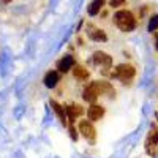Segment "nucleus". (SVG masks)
Wrapping results in <instances>:
<instances>
[{
  "label": "nucleus",
  "instance_id": "13",
  "mask_svg": "<svg viewBox=\"0 0 158 158\" xmlns=\"http://www.w3.org/2000/svg\"><path fill=\"white\" fill-rule=\"evenodd\" d=\"M87 33H89V38L94 40V41H106V40H108V36H106V33H104V30H100V29L90 27V30H89Z\"/></svg>",
  "mask_w": 158,
  "mask_h": 158
},
{
  "label": "nucleus",
  "instance_id": "14",
  "mask_svg": "<svg viewBox=\"0 0 158 158\" xmlns=\"http://www.w3.org/2000/svg\"><path fill=\"white\" fill-rule=\"evenodd\" d=\"M103 6H104V0H94V2L89 5L87 11H89V15H90V16H97Z\"/></svg>",
  "mask_w": 158,
  "mask_h": 158
},
{
  "label": "nucleus",
  "instance_id": "19",
  "mask_svg": "<svg viewBox=\"0 0 158 158\" xmlns=\"http://www.w3.org/2000/svg\"><path fill=\"white\" fill-rule=\"evenodd\" d=\"M155 142H158V133H156V136H155Z\"/></svg>",
  "mask_w": 158,
  "mask_h": 158
},
{
  "label": "nucleus",
  "instance_id": "1",
  "mask_svg": "<svg viewBox=\"0 0 158 158\" xmlns=\"http://www.w3.org/2000/svg\"><path fill=\"white\" fill-rule=\"evenodd\" d=\"M114 21L117 24V27L120 29L122 32H131V30H135V27H136V19L133 16V13H130L127 10L117 11L115 16H114Z\"/></svg>",
  "mask_w": 158,
  "mask_h": 158
},
{
  "label": "nucleus",
  "instance_id": "16",
  "mask_svg": "<svg viewBox=\"0 0 158 158\" xmlns=\"http://www.w3.org/2000/svg\"><path fill=\"white\" fill-rule=\"evenodd\" d=\"M123 3H125V0H111L109 5H111L112 8H118V6H122Z\"/></svg>",
  "mask_w": 158,
  "mask_h": 158
},
{
  "label": "nucleus",
  "instance_id": "12",
  "mask_svg": "<svg viewBox=\"0 0 158 158\" xmlns=\"http://www.w3.org/2000/svg\"><path fill=\"white\" fill-rule=\"evenodd\" d=\"M73 74L76 79H81V81H87L89 79V70L85 67H82V65H74L73 67Z\"/></svg>",
  "mask_w": 158,
  "mask_h": 158
},
{
  "label": "nucleus",
  "instance_id": "5",
  "mask_svg": "<svg viewBox=\"0 0 158 158\" xmlns=\"http://www.w3.org/2000/svg\"><path fill=\"white\" fill-rule=\"evenodd\" d=\"M94 62L97 65H100L101 68L104 70H109L112 67V59L111 56H108L106 52H103V51H97L95 54H94Z\"/></svg>",
  "mask_w": 158,
  "mask_h": 158
},
{
  "label": "nucleus",
  "instance_id": "4",
  "mask_svg": "<svg viewBox=\"0 0 158 158\" xmlns=\"http://www.w3.org/2000/svg\"><path fill=\"white\" fill-rule=\"evenodd\" d=\"M79 133H81L87 141L95 139V128H94V125H92V122L89 120V118L79 122Z\"/></svg>",
  "mask_w": 158,
  "mask_h": 158
},
{
  "label": "nucleus",
  "instance_id": "2",
  "mask_svg": "<svg viewBox=\"0 0 158 158\" xmlns=\"http://www.w3.org/2000/svg\"><path fill=\"white\" fill-rule=\"evenodd\" d=\"M135 74H136L135 67H131V65H128V63L117 65L115 70L112 71V77L118 79V81H122L123 84H127L128 81H131V79L135 77Z\"/></svg>",
  "mask_w": 158,
  "mask_h": 158
},
{
  "label": "nucleus",
  "instance_id": "18",
  "mask_svg": "<svg viewBox=\"0 0 158 158\" xmlns=\"http://www.w3.org/2000/svg\"><path fill=\"white\" fill-rule=\"evenodd\" d=\"M155 46H156V49H158V33H155Z\"/></svg>",
  "mask_w": 158,
  "mask_h": 158
},
{
  "label": "nucleus",
  "instance_id": "8",
  "mask_svg": "<svg viewBox=\"0 0 158 158\" xmlns=\"http://www.w3.org/2000/svg\"><path fill=\"white\" fill-rule=\"evenodd\" d=\"M43 82H44V85H46V87L54 89V87L60 82V73H59V71H56V70H49V71L44 74Z\"/></svg>",
  "mask_w": 158,
  "mask_h": 158
},
{
  "label": "nucleus",
  "instance_id": "10",
  "mask_svg": "<svg viewBox=\"0 0 158 158\" xmlns=\"http://www.w3.org/2000/svg\"><path fill=\"white\" fill-rule=\"evenodd\" d=\"M51 108H52V111L56 112V115L59 117V120H60L63 125H67L68 117H67V111L63 109L62 104H59V103H57V101H54V100H51Z\"/></svg>",
  "mask_w": 158,
  "mask_h": 158
},
{
  "label": "nucleus",
  "instance_id": "9",
  "mask_svg": "<svg viewBox=\"0 0 158 158\" xmlns=\"http://www.w3.org/2000/svg\"><path fill=\"white\" fill-rule=\"evenodd\" d=\"M65 111H67V117H68V122L70 123H73L76 118L79 115H82V112H84L82 106H79V104H70L68 108H65Z\"/></svg>",
  "mask_w": 158,
  "mask_h": 158
},
{
  "label": "nucleus",
  "instance_id": "3",
  "mask_svg": "<svg viewBox=\"0 0 158 158\" xmlns=\"http://www.w3.org/2000/svg\"><path fill=\"white\" fill-rule=\"evenodd\" d=\"M98 97H100V90H98V87H97V81H94L92 84H89V85L84 89V92H82V98H84V101H87V103H95Z\"/></svg>",
  "mask_w": 158,
  "mask_h": 158
},
{
  "label": "nucleus",
  "instance_id": "6",
  "mask_svg": "<svg viewBox=\"0 0 158 158\" xmlns=\"http://www.w3.org/2000/svg\"><path fill=\"white\" fill-rule=\"evenodd\" d=\"M76 65V60L73 56H63L59 62H57V70L60 73H68L70 70H73V67Z\"/></svg>",
  "mask_w": 158,
  "mask_h": 158
},
{
  "label": "nucleus",
  "instance_id": "11",
  "mask_svg": "<svg viewBox=\"0 0 158 158\" xmlns=\"http://www.w3.org/2000/svg\"><path fill=\"white\" fill-rule=\"evenodd\" d=\"M97 87L100 90V95H108L109 98H112L115 95L114 87L109 82H106V81H97Z\"/></svg>",
  "mask_w": 158,
  "mask_h": 158
},
{
  "label": "nucleus",
  "instance_id": "7",
  "mask_svg": "<svg viewBox=\"0 0 158 158\" xmlns=\"http://www.w3.org/2000/svg\"><path fill=\"white\" fill-rule=\"evenodd\" d=\"M104 115V108L100 106V104H95L92 103V106L89 108L87 111V117L90 122H97V120H101V117Z\"/></svg>",
  "mask_w": 158,
  "mask_h": 158
},
{
  "label": "nucleus",
  "instance_id": "15",
  "mask_svg": "<svg viewBox=\"0 0 158 158\" xmlns=\"http://www.w3.org/2000/svg\"><path fill=\"white\" fill-rule=\"evenodd\" d=\"M156 29H158V15L153 16L150 19V22H149V32H155Z\"/></svg>",
  "mask_w": 158,
  "mask_h": 158
},
{
  "label": "nucleus",
  "instance_id": "17",
  "mask_svg": "<svg viewBox=\"0 0 158 158\" xmlns=\"http://www.w3.org/2000/svg\"><path fill=\"white\" fill-rule=\"evenodd\" d=\"M70 136H71V139H74V141L77 139V131H76V128H74L73 125L70 127Z\"/></svg>",
  "mask_w": 158,
  "mask_h": 158
}]
</instances>
